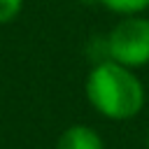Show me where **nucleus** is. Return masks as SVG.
Listing matches in <instances>:
<instances>
[{"label": "nucleus", "instance_id": "7ed1b4c3", "mask_svg": "<svg viewBox=\"0 0 149 149\" xmlns=\"http://www.w3.org/2000/svg\"><path fill=\"white\" fill-rule=\"evenodd\" d=\"M56 149H105L100 135L88 126H70L56 142Z\"/></svg>", "mask_w": 149, "mask_h": 149}, {"label": "nucleus", "instance_id": "39448f33", "mask_svg": "<svg viewBox=\"0 0 149 149\" xmlns=\"http://www.w3.org/2000/svg\"><path fill=\"white\" fill-rule=\"evenodd\" d=\"M23 0H0V23L12 21L19 12H21Z\"/></svg>", "mask_w": 149, "mask_h": 149}, {"label": "nucleus", "instance_id": "20e7f679", "mask_svg": "<svg viewBox=\"0 0 149 149\" xmlns=\"http://www.w3.org/2000/svg\"><path fill=\"white\" fill-rule=\"evenodd\" d=\"M98 2L116 14H126V16H135L149 7V0H98Z\"/></svg>", "mask_w": 149, "mask_h": 149}, {"label": "nucleus", "instance_id": "423d86ee", "mask_svg": "<svg viewBox=\"0 0 149 149\" xmlns=\"http://www.w3.org/2000/svg\"><path fill=\"white\" fill-rule=\"evenodd\" d=\"M147 147H149V137H147Z\"/></svg>", "mask_w": 149, "mask_h": 149}, {"label": "nucleus", "instance_id": "f03ea898", "mask_svg": "<svg viewBox=\"0 0 149 149\" xmlns=\"http://www.w3.org/2000/svg\"><path fill=\"white\" fill-rule=\"evenodd\" d=\"M112 61L126 68H142L149 63V19L128 16L107 37Z\"/></svg>", "mask_w": 149, "mask_h": 149}, {"label": "nucleus", "instance_id": "f257e3e1", "mask_svg": "<svg viewBox=\"0 0 149 149\" xmlns=\"http://www.w3.org/2000/svg\"><path fill=\"white\" fill-rule=\"evenodd\" d=\"M86 98L88 102L107 119H130L144 105V88L130 68L105 61L98 63L86 77Z\"/></svg>", "mask_w": 149, "mask_h": 149}]
</instances>
